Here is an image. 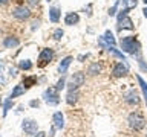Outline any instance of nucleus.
Returning a JSON list of instances; mask_svg holds the SVG:
<instances>
[{
	"label": "nucleus",
	"instance_id": "nucleus-1",
	"mask_svg": "<svg viewBox=\"0 0 147 137\" xmlns=\"http://www.w3.org/2000/svg\"><path fill=\"white\" fill-rule=\"evenodd\" d=\"M121 49L127 53H136L140 49V43L135 40V37H124L121 40Z\"/></svg>",
	"mask_w": 147,
	"mask_h": 137
},
{
	"label": "nucleus",
	"instance_id": "nucleus-2",
	"mask_svg": "<svg viewBox=\"0 0 147 137\" xmlns=\"http://www.w3.org/2000/svg\"><path fill=\"white\" fill-rule=\"evenodd\" d=\"M127 122H129V125H130L133 130H136V131H140V130H142V128L146 126V119L142 117V114L136 113V111L129 114Z\"/></svg>",
	"mask_w": 147,
	"mask_h": 137
},
{
	"label": "nucleus",
	"instance_id": "nucleus-3",
	"mask_svg": "<svg viewBox=\"0 0 147 137\" xmlns=\"http://www.w3.org/2000/svg\"><path fill=\"white\" fill-rule=\"evenodd\" d=\"M43 98H45V102L49 104V105H57L60 102L58 90L55 88V87H49V88H46V91L43 93Z\"/></svg>",
	"mask_w": 147,
	"mask_h": 137
},
{
	"label": "nucleus",
	"instance_id": "nucleus-4",
	"mask_svg": "<svg viewBox=\"0 0 147 137\" xmlns=\"http://www.w3.org/2000/svg\"><path fill=\"white\" fill-rule=\"evenodd\" d=\"M127 12H129V8L123 9L121 14L118 15V27L119 29H133V23L127 17Z\"/></svg>",
	"mask_w": 147,
	"mask_h": 137
},
{
	"label": "nucleus",
	"instance_id": "nucleus-5",
	"mask_svg": "<svg viewBox=\"0 0 147 137\" xmlns=\"http://www.w3.org/2000/svg\"><path fill=\"white\" fill-rule=\"evenodd\" d=\"M83 84H84V73H74L69 82V90H78V87H81Z\"/></svg>",
	"mask_w": 147,
	"mask_h": 137
},
{
	"label": "nucleus",
	"instance_id": "nucleus-6",
	"mask_svg": "<svg viewBox=\"0 0 147 137\" xmlns=\"http://www.w3.org/2000/svg\"><path fill=\"white\" fill-rule=\"evenodd\" d=\"M22 128H23V131H25L26 134H31V136H35L37 132H38V125H37V122L35 120H31V119L23 120Z\"/></svg>",
	"mask_w": 147,
	"mask_h": 137
},
{
	"label": "nucleus",
	"instance_id": "nucleus-7",
	"mask_svg": "<svg viewBox=\"0 0 147 137\" xmlns=\"http://www.w3.org/2000/svg\"><path fill=\"white\" fill-rule=\"evenodd\" d=\"M12 15L16 18H18V20H26V18L31 15V12H29V9L25 8V6H17V8L12 9Z\"/></svg>",
	"mask_w": 147,
	"mask_h": 137
},
{
	"label": "nucleus",
	"instance_id": "nucleus-8",
	"mask_svg": "<svg viewBox=\"0 0 147 137\" xmlns=\"http://www.w3.org/2000/svg\"><path fill=\"white\" fill-rule=\"evenodd\" d=\"M124 99H126V102L127 104H130V105H138L140 104V98H138V93L135 90H129L127 93H126V96H124Z\"/></svg>",
	"mask_w": 147,
	"mask_h": 137
},
{
	"label": "nucleus",
	"instance_id": "nucleus-9",
	"mask_svg": "<svg viewBox=\"0 0 147 137\" xmlns=\"http://www.w3.org/2000/svg\"><path fill=\"white\" fill-rule=\"evenodd\" d=\"M113 76H117V78H123V76H126L127 73H129V70H127V67L124 66L123 63H118L117 66L113 67Z\"/></svg>",
	"mask_w": 147,
	"mask_h": 137
},
{
	"label": "nucleus",
	"instance_id": "nucleus-10",
	"mask_svg": "<svg viewBox=\"0 0 147 137\" xmlns=\"http://www.w3.org/2000/svg\"><path fill=\"white\" fill-rule=\"evenodd\" d=\"M52 122H54V126L57 128V130H61V128L64 126V117H63L61 111L54 113V116H52Z\"/></svg>",
	"mask_w": 147,
	"mask_h": 137
},
{
	"label": "nucleus",
	"instance_id": "nucleus-11",
	"mask_svg": "<svg viewBox=\"0 0 147 137\" xmlns=\"http://www.w3.org/2000/svg\"><path fill=\"white\" fill-rule=\"evenodd\" d=\"M52 57H54L52 49L46 47V49H43V50L40 52V55H38V59H40L41 63H49L51 59H52Z\"/></svg>",
	"mask_w": 147,
	"mask_h": 137
},
{
	"label": "nucleus",
	"instance_id": "nucleus-12",
	"mask_svg": "<svg viewBox=\"0 0 147 137\" xmlns=\"http://www.w3.org/2000/svg\"><path fill=\"white\" fill-rule=\"evenodd\" d=\"M72 61H74L72 57H66L64 59H61V63H60V66H58V72H60V73H66Z\"/></svg>",
	"mask_w": 147,
	"mask_h": 137
},
{
	"label": "nucleus",
	"instance_id": "nucleus-13",
	"mask_svg": "<svg viewBox=\"0 0 147 137\" xmlns=\"http://www.w3.org/2000/svg\"><path fill=\"white\" fill-rule=\"evenodd\" d=\"M80 21V17H78V14L77 12H69L66 18H64V23L69 26H72V25H77V23Z\"/></svg>",
	"mask_w": 147,
	"mask_h": 137
},
{
	"label": "nucleus",
	"instance_id": "nucleus-14",
	"mask_svg": "<svg viewBox=\"0 0 147 137\" xmlns=\"http://www.w3.org/2000/svg\"><path fill=\"white\" fill-rule=\"evenodd\" d=\"M25 91H26V87H23V85H16L9 98H11V99H16V98H18V96L25 94Z\"/></svg>",
	"mask_w": 147,
	"mask_h": 137
},
{
	"label": "nucleus",
	"instance_id": "nucleus-15",
	"mask_svg": "<svg viewBox=\"0 0 147 137\" xmlns=\"http://www.w3.org/2000/svg\"><path fill=\"white\" fill-rule=\"evenodd\" d=\"M77 99H78V91L77 90H69V93L66 96V102L69 105H74L77 102Z\"/></svg>",
	"mask_w": 147,
	"mask_h": 137
},
{
	"label": "nucleus",
	"instance_id": "nucleus-16",
	"mask_svg": "<svg viewBox=\"0 0 147 137\" xmlns=\"http://www.w3.org/2000/svg\"><path fill=\"white\" fill-rule=\"evenodd\" d=\"M49 20L52 23H57L60 20V9L58 8H51L49 9Z\"/></svg>",
	"mask_w": 147,
	"mask_h": 137
},
{
	"label": "nucleus",
	"instance_id": "nucleus-17",
	"mask_svg": "<svg viewBox=\"0 0 147 137\" xmlns=\"http://www.w3.org/2000/svg\"><path fill=\"white\" fill-rule=\"evenodd\" d=\"M18 41L17 38H12V37H8V38H5L3 41V44H5V47H8V49H11V47H16V46H18Z\"/></svg>",
	"mask_w": 147,
	"mask_h": 137
},
{
	"label": "nucleus",
	"instance_id": "nucleus-18",
	"mask_svg": "<svg viewBox=\"0 0 147 137\" xmlns=\"http://www.w3.org/2000/svg\"><path fill=\"white\" fill-rule=\"evenodd\" d=\"M136 79H138V82H140V87H141V90H142V94H144V99H146V104H147V82L142 79L140 75L136 76Z\"/></svg>",
	"mask_w": 147,
	"mask_h": 137
},
{
	"label": "nucleus",
	"instance_id": "nucleus-19",
	"mask_svg": "<svg viewBox=\"0 0 147 137\" xmlns=\"http://www.w3.org/2000/svg\"><path fill=\"white\" fill-rule=\"evenodd\" d=\"M104 40L109 43V46H115V43H117V41H115V38H113V34H112L110 31H106V34H104Z\"/></svg>",
	"mask_w": 147,
	"mask_h": 137
},
{
	"label": "nucleus",
	"instance_id": "nucleus-20",
	"mask_svg": "<svg viewBox=\"0 0 147 137\" xmlns=\"http://www.w3.org/2000/svg\"><path fill=\"white\" fill-rule=\"evenodd\" d=\"M18 67H20L22 70H31V68H32V63L28 61V59H23V61L18 63Z\"/></svg>",
	"mask_w": 147,
	"mask_h": 137
},
{
	"label": "nucleus",
	"instance_id": "nucleus-21",
	"mask_svg": "<svg viewBox=\"0 0 147 137\" xmlns=\"http://www.w3.org/2000/svg\"><path fill=\"white\" fill-rule=\"evenodd\" d=\"M14 102H12V99L11 98H9V99H6V100H5V105H3V114H6L8 111H9V110H11V105H12Z\"/></svg>",
	"mask_w": 147,
	"mask_h": 137
},
{
	"label": "nucleus",
	"instance_id": "nucleus-22",
	"mask_svg": "<svg viewBox=\"0 0 147 137\" xmlns=\"http://www.w3.org/2000/svg\"><path fill=\"white\" fill-rule=\"evenodd\" d=\"M101 70V67H100V64H92V66H90V68H89V73H90V75H96V73H98Z\"/></svg>",
	"mask_w": 147,
	"mask_h": 137
},
{
	"label": "nucleus",
	"instance_id": "nucleus-23",
	"mask_svg": "<svg viewBox=\"0 0 147 137\" xmlns=\"http://www.w3.org/2000/svg\"><path fill=\"white\" fill-rule=\"evenodd\" d=\"M64 84H66V79H64V78H61V79L57 82V87H55V88H57L58 91H60V90H63V88H64Z\"/></svg>",
	"mask_w": 147,
	"mask_h": 137
},
{
	"label": "nucleus",
	"instance_id": "nucleus-24",
	"mask_svg": "<svg viewBox=\"0 0 147 137\" xmlns=\"http://www.w3.org/2000/svg\"><path fill=\"white\" fill-rule=\"evenodd\" d=\"M118 0H117V2H115V5H113V6L112 8H110L109 9V15H115V14H117V12H115V11H117V8H118Z\"/></svg>",
	"mask_w": 147,
	"mask_h": 137
},
{
	"label": "nucleus",
	"instance_id": "nucleus-25",
	"mask_svg": "<svg viewBox=\"0 0 147 137\" xmlns=\"http://www.w3.org/2000/svg\"><path fill=\"white\" fill-rule=\"evenodd\" d=\"M61 37H63V31H61V29H57V31L54 32V38H55V40H60Z\"/></svg>",
	"mask_w": 147,
	"mask_h": 137
},
{
	"label": "nucleus",
	"instance_id": "nucleus-26",
	"mask_svg": "<svg viewBox=\"0 0 147 137\" xmlns=\"http://www.w3.org/2000/svg\"><path fill=\"white\" fill-rule=\"evenodd\" d=\"M34 81H35V78H28V79H25V84H28L26 87H31L29 84H32Z\"/></svg>",
	"mask_w": 147,
	"mask_h": 137
},
{
	"label": "nucleus",
	"instance_id": "nucleus-27",
	"mask_svg": "<svg viewBox=\"0 0 147 137\" xmlns=\"http://www.w3.org/2000/svg\"><path fill=\"white\" fill-rule=\"evenodd\" d=\"M34 137H46V132H43V131H38V132H37V134H35Z\"/></svg>",
	"mask_w": 147,
	"mask_h": 137
},
{
	"label": "nucleus",
	"instance_id": "nucleus-28",
	"mask_svg": "<svg viewBox=\"0 0 147 137\" xmlns=\"http://www.w3.org/2000/svg\"><path fill=\"white\" fill-rule=\"evenodd\" d=\"M29 3L32 5V6H35V5H38V0H29Z\"/></svg>",
	"mask_w": 147,
	"mask_h": 137
},
{
	"label": "nucleus",
	"instance_id": "nucleus-29",
	"mask_svg": "<svg viewBox=\"0 0 147 137\" xmlns=\"http://www.w3.org/2000/svg\"><path fill=\"white\" fill-rule=\"evenodd\" d=\"M31 107H38V102H35V100H32V102H31Z\"/></svg>",
	"mask_w": 147,
	"mask_h": 137
},
{
	"label": "nucleus",
	"instance_id": "nucleus-30",
	"mask_svg": "<svg viewBox=\"0 0 147 137\" xmlns=\"http://www.w3.org/2000/svg\"><path fill=\"white\" fill-rule=\"evenodd\" d=\"M142 12H144V17L147 18V8H144V11H142Z\"/></svg>",
	"mask_w": 147,
	"mask_h": 137
},
{
	"label": "nucleus",
	"instance_id": "nucleus-31",
	"mask_svg": "<svg viewBox=\"0 0 147 137\" xmlns=\"http://www.w3.org/2000/svg\"><path fill=\"white\" fill-rule=\"evenodd\" d=\"M0 2H2V3H5V2H8V0H0Z\"/></svg>",
	"mask_w": 147,
	"mask_h": 137
},
{
	"label": "nucleus",
	"instance_id": "nucleus-32",
	"mask_svg": "<svg viewBox=\"0 0 147 137\" xmlns=\"http://www.w3.org/2000/svg\"><path fill=\"white\" fill-rule=\"evenodd\" d=\"M0 105H2V98H0Z\"/></svg>",
	"mask_w": 147,
	"mask_h": 137
},
{
	"label": "nucleus",
	"instance_id": "nucleus-33",
	"mask_svg": "<svg viewBox=\"0 0 147 137\" xmlns=\"http://www.w3.org/2000/svg\"><path fill=\"white\" fill-rule=\"evenodd\" d=\"M144 3H146V5H147V0H144Z\"/></svg>",
	"mask_w": 147,
	"mask_h": 137
}]
</instances>
